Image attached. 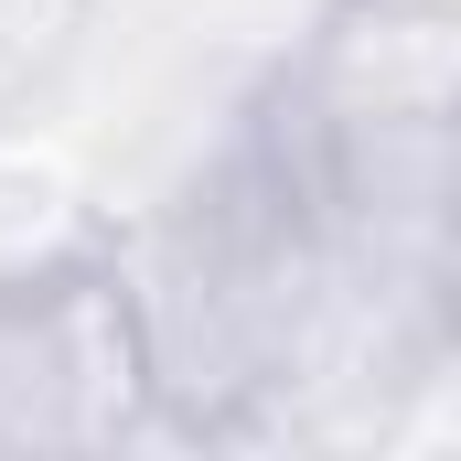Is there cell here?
Masks as SVG:
<instances>
[{"label": "cell", "instance_id": "1", "mask_svg": "<svg viewBox=\"0 0 461 461\" xmlns=\"http://www.w3.org/2000/svg\"><path fill=\"white\" fill-rule=\"evenodd\" d=\"M183 440L150 397L108 258H54L0 279V451H129Z\"/></svg>", "mask_w": 461, "mask_h": 461}, {"label": "cell", "instance_id": "2", "mask_svg": "<svg viewBox=\"0 0 461 461\" xmlns=\"http://www.w3.org/2000/svg\"><path fill=\"white\" fill-rule=\"evenodd\" d=\"M86 43H97V0H0V140L54 129L65 86L86 76Z\"/></svg>", "mask_w": 461, "mask_h": 461}]
</instances>
